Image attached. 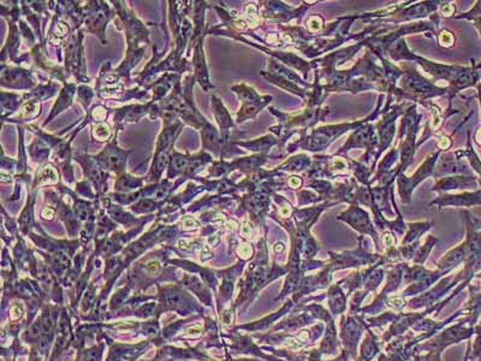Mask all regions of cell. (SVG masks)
Segmentation results:
<instances>
[{"label":"cell","instance_id":"6da1fadb","mask_svg":"<svg viewBox=\"0 0 481 361\" xmlns=\"http://www.w3.org/2000/svg\"><path fill=\"white\" fill-rule=\"evenodd\" d=\"M165 302L170 307H177L182 305V298L178 294L170 293L165 295Z\"/></svg>","mask_w":481,"mask_h":361},{"label":"cell","instance_id":"7a4b0ae2","mask_svg":"<svg viewBox=\"0 0 481 361\" xmlns=\"http://www.w3.org/2000/svg\"><path fill=\"white\" fill-rule=\"evenodd\" d=\"M21 315H22V310H21L19 305H15V306L11 308L12 318H19V317H21Z\"/></svg>","mask_w":481,"mask_h":361},{"label":"cell","instance_id":"3957f363","mask_svg":"<svg viewBox=\"0 0 481 361\" xmlns=\"http://www.w3.org/2000/svg\"><path fill=\"white\" fill-rule=\"evenodd\" d=\"M250 252H252V250H250L249 247L248 246L241 247V248L239 250V253L244 258L249 257Z\"/></svg>","mask_w":481,"mask_h":361},{"label":"cell","instance_id":"277c9868","mask_svg":"<svg viewBox=\"0 0 481 361\" xmlns=\"http://www.w3.org/2000/svg\"><path fill=\"white\" fill-rule=\"evenodd\" d=\"M390 304L400 307V305H402V300L400 298H397V296H393V298H390Z\"/></svg>","mask_w":481,"mask_h":361},{"label":"cell","instance_id":"5b68a950","mask_svg":"<svg viewBox=\"0 0 481 361\" xmlns=\"http://www.w3.org/2000/svg\"><path fill=\"white\" fill-rule=\"evenodd\" d=\"M183 224H185V227H197V222L192 218L185 219Z\"/></svg>","mask_w":481,"mask_h":361},{"label":"cell","instance_id":"8992f818","mask_svg":"<svg viewBox=\"0 0 481 361\" xmlns=\"http://www.w3.org/2000/svg\"><path fill=\"white\" fill-rule=\"evenodd\" d=\"M285 345L288 347H291V348H299L300 347V343H297L295 340H288Z\"/></svg>","mask_w":481,"mask_h":361},{"label":"cell","instance_id":"52a82bcc","mask_svg":"<svg viewBox=\"0 0 481 361\" xmlns=\"http://www.w3.org/2000/svg\"><path fill=\"white\" fill-rule=\"evenodd\" d=\"M148 269L152 271V273H154V271H158L159 270V264L158 263H150V264H148Z\"/></svg>","mask_w":481,"mask_h":361},{"label":"cell","instance_id":"ba28073f","mask_svg":"<svg viewBox=\"0 0 481 361\" xmlns=\"http://www.w3.org/2000/svg\"><path fill=\"white\" fill-rule=\"evenodd\" d=\"M242 233L244 235H247V236H250V234H252V228L249 227V225H244V227L242 228Z\"/></svg>","mask_w":481,"mask_h":361},{"label":"cell","instance_id":"9c48e42d","mask_svg":"<svg viewBox=\"0 0 481 361\" xmlns=\"http://www.w3.org/2000/svg\"><path fill=\"white\" fill-rule=\"evenodd\" d=\"M43 215L45 217V218H51L52 215H53V211L52 210H48V208H46L45 211L43 212Z\"/></svg>","mask_w":481,"mask_h":361},{"label":"cell","instance_id":"30bf717a","mask_svg":"<svg viewBox=\"0 0 481 361\" xmlns=\"http://www.w3.org/2000/svg\"><path fill=\"white\" fill-rule=\"evenodd\" d=\"M189 334H197L195 331H201V327H190L189 329Z\"/></svg>","mask_w":481,"mask_h":361},{"label":"cell","instance_id":"8fae6325","mask_svg":"<svg viewBox=\"0 0 481 361\" xmlns=\"http://www.w3.org/2000/svg\"><path fill=\"white\" fill-rule=\"evenodd\" d=\"M477 143H479L481 145V129L479 131V133H477Z\"/></svg>","mask_w":481,"mask_h":361},{"label":"cell","instance_id":"7c38bea8","mask_svg":"<svg viewBox=\"0 0 481 361\" xmlns=\"http://www.w3.org/2000/svg\"><path fill=\"white\" fill-rule=\"evenodd\" d=\"M308 335L304 332V334L300 335V338H307Z\"/></svg>","mask_w":481,"mask_h":361},{"label":"cell","instance_id":"4fadbf2b","mask_svg":"<svg viewBox=\"0 0 481 361\" xmlns=\"http://www.w3.org/2000/svg\"><path fill=\"white\" fill-rule=\"evenodd\" d=\"M480 185H481V173H480Z\"/></svg>","mask_w":481,"mask_h":361},{"label":"cell","instance_id":"5bb4252c","mask_svg":"<svg viewBox=\"0 0 481 361\" xmlns=\"http://www.w3.org/2000/svg\"><path fill=\"white\" fill-rule=\"evenodd\" d=\"M33 361H38V360H33Z\"/></svg>","mask_w":481,"mask_h":361}]
</instances>
